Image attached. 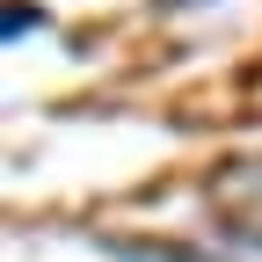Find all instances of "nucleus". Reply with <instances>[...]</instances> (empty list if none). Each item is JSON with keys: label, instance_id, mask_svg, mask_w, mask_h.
I'll list each match as a JSON object with an SVG mask.
<instances>
[{"label": "nucleus", "instance_id": "f257e3e1", "mask_svg": "<svg viewBox=\"0 0 262 262\" xmlns=\"http://www.w3.org/2000/svg\"><path fill=\"white\" fill-rule=\"evenodd\" d=\"M211 204L233 219V226H262V160H241V168L211 189Z\"/></svg>", "mask_w": 262, "mask_h": 262}, {"label": "nucleus", "instance_id": "f03ea898", "mask_svg": "<svg viewBox=\"0 0 262 262\" xmlns=\"http://www.w3.org/2000/svg\"><path fill=\"white\" fill-rule=\"evenodd\" d=\"M117 262H233V255H211V248H189V241H110Z\"/></svg>", "mask_w": 262, "mask_h": 262}, {"label": "nucleus", "instance_id": "7ed1b4c3", "mask_svg": "<svg viewBox=\"0 0 262 262\" xmlns=\"http://www.w3.org/2000/svg\"><path fill=\"white\" fill-rule=\"evenodd\" d=\"M226 241L248 248V255H262V226H226Z\"/></svg>", "mask_w": 262, "mask_h": 262}, {"label": "nucleus", "instance_id": "20e7f679", "mask_svg": "<svg viewBox=\"0 0 262 262\" xmlns=\"http://www.w3.org/2000/svg\"><path fill=\"white\" fill-rule=\"evenodd\" d=\"M168 8H196V0H168Z\"/></svg>", "mask_w": 262, "mask_h": 262}]
</instances>
